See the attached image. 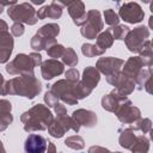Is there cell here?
Returning a JSON list of instances; mask_svg holds the SVG:
<instances>
[{"instance_id":"obj_1","label":"cell","mask_w":153,"mask_h":153,"mask_svg":"<svg viewBox=\"0 0 153 153\" xmlns=\"http://www.w3.org/2000/svg\"><path fill=\"white\" fill-rule=\"evenodd\" d=\"M22 121L25 123L24 128L27 131L33 130V129L42 130L49 127L50 121H51V114L47 108L38 104L35 108H32L30 111L23 114Z\"/></svg>"},{"instance_id":"obj_2","label":"cell","mask_w":153,"mask_h":153,"mask_svg":"<svg viewBox=\"0 0 153 153\" xmlns=\"http://www.w3.org/2000/svg\"><path fill=\"white\" fill-rule=\"evenodd\" d=\"M103 24H102V20H100V16H99V12L97 11H91L86 14V20L84 23V26L81 29V33L90 38V39H93L96 37V35L100 31Z\"/></svg>"},{"instance_id":"obj_3","label":"cell","mask_w":153,"mask_h":153,"mask_svg":"<svg viewBox=\"0 0 153 153\" xmlns=\"http://www.w3.org/2000/svg\"><path fill=\"white\" fill-rule=\"evenodd\" d=\"M8 16L13 20L25 22L27 24H35L37 22L35 16V10L29 4H22L16 7L8 8Z\"/></svg>"},{"instance_id":"obj_4","label":"cell","mask_w":153,"mask_h":153,"mask_svg":"<svg viewBox=\"0 0 153 153\" xmlns=\"http://www.w3.org/2000/svg\"><path fill=\"white\" fill-rule=\"evenodd\" d=\"M32 62H31V59L24 54H20L18 55L11 63H8L6 66V71L11 74H17L19 72H27L29 71L32 73Z\"/></svg>"},{"instance_id":"obj_5","label":"cell","mask_w":153,"mask_h":153,"mask_svg":"<svg viewBox=\"0 0 153 153\" xmlns=\"http://www.w3.org/2000/svg\"><path fill=\"white\" fill-rule=\"evenodd\" d=\"M120 14L123 18V20L129 22V23H137V22L142 20V18H143V13L137 4L123 5V7L120 11Z\"/></svg>"},{"instance_id":"obj_6","label":"cell","mask_w":153,"mask_h":153,"mask_svg":"<svg viewBox=\"0 0 153 153\" xmlns=\"http://www.w3.org/2000/svg\"><path fill=\"white\" fill-rule=\"evenodd\" d=\"M24 148L26 153H44L47 148V141L41 135L31 134L27 136Z\"/></svg>"},{"instance_id":"obj_7","label":"cell","mask_w":153,"mask_h":153,"mask_svg":"<svg viewBox=\"0 0 153 153\" xmlns=\"http://www.w3.org/2000/svg\"><path fill=\"white\" fill-rule=\"evenodd\" d=\"M62 72H63V66H62V63H60L57 61L49 60L42 65V75L47 80L54 78L55 75L61 74Z\"/></svg>"},{"instance_id":"obj_8","label":"cell","mask_w":153,"mask_h":153,"mask_svg":"<svg viewBox=\"0 0 153 153\" xmlns=\"http://www.w3.org/2000/svg\"><path fill=\"white\" fill-rule=\"evenodd\" d=\"M13 47V39L7 32L0 33V62L7 61L12 53Z\"/></svg>"},{"instance_id":"obj_9","label":"cell","mask_w":153,"mask_h":153,"mask_svg":"<svg viewBox=\"0 0 153 153\" xmlns=\"http://www.w3.org/2000/svg\"><path fill=\"white\" fill-rule=\"evenodd\" d=\"M122 63H123L122 60H117L114 57H105V59H100L98 61V67L100 68V71L103 73L111 74V73H115Z\"/></svg>"},{"instance_id":"obj_10","label":"cell","mask_w":153,"mask_h":153,"mask_svg":"<svg viewBox=\"0 0 153 153\" xmlns=\"http://www.w3.org/2000/svg\"><path fill=\"white\" fill-rule=\"evenodd\" d=\"M130 37H135V39H126L127 41V44H128V47H129V49L131 50V51H134V50H139V47H140V44H141V39L140 38H143V37H147L148 36V31L146 30V27H137L136 30H134L133 32H130V35H129Z\"/></svg>"},{"instance_id":"obj_11","label":"cell","mask_w":153,"mask_h":153,"mask_svg":"<svg viewBox=\"0 0 153 153\" xmlns=\"http://www.w3.org/2000/svg\"><path fill=\"white\" fill-rule=\"evenodd\" d=\"M73 118L76 121V124L79 127V124H84V126H87V127H92L97 118L94 116L93 112L91 111H85V110H78V111H74L73 114Z\"/></svg>"},{"instance_id":"obj_12","label":"cell","mask_w":153,"mask_h":153,"mask_svg":"<svg viewBox=\"0 0 153 153\" xmlns=\"http://www.w3.org/2000/svg\"><path fill=\"white\" fill-rule=\"evenodd\" d=\"M98 81H99L98 72L93 67H87L85 69V72H84V81H82V84L86 87H88L90 90H92L97 85Z\"/></svg>"},{"instance_id":"obj_13","label":"cell","mask_w":153,"mask_h":153,"mask_svg":"<svg viewBox=\"0 0 153 153\" xmlns=\"http://www.w3.org/2000/svg\"><path fill=\"white\" fill-rule=\"evenodd\" d=\"M59 4L56 2H53L50 6H47V7H43L38 11L37 13V17L43 19L45 17H51V18H57L61 16V12H62V8L57 6Z\"/></svg>"},{"instance_id":"obj_14","label":"cell","mask_w":153,"mask_h":153,"mask_svg":"<svg viewBox=\"0 0 153 153\" xmlns=\"http://www.w3.org/2000/svg\"><path fill=\"white\" fill-rule=\"evenodd\" d=\"M112 39L114 37L110 35V31L103 32L102 35H99L98 39H97V44L99 47H102V50H105L108 47H110L112 44Z\"/></svg>"},{"instance_id":"obj_15","label":"cell","mask_w":153,"mask_h":153,"mask_svg":"<svg viewBox=\"0 0 153 153\" xmlns=\"http://www.w3.org/2000/svg\"><path fill=\"white\" fill-rule=\"evenodd\" d=\"M65 143H66L68 147H72V148H75V149H80V148L84 147V140H82L80 136H76V135L68 137V139L65 141Z\"/></svg>"},{"instance_id":"obj_16","label":"cell","mask_w":153,"mask_h":153,"mask_svg":"<svg viewBox=\"0 0 153 153\" xmlns=\"http://www.w3.org/2000/svg\"><path fill=\"white\" fill-rule=\"evenodd\" d=\"M63 61L67 65H69V66H74L78 62V56L75 55V53L73 51V49L67 48V50L63 54Z\"/></svg>"},{"instance_id":"obj_17","label":"cell","mask_w":153,"mask_h":153,"mask_svg":"<svg viewBox=\"0 0 153 153\" xmlns=\"http://www.w3.org/2000/svg\"><path fill=\"white\" fill-rule=\"evenodd\" d=\"M134 140H135V137H134V135L130 133V130H126V131L122 134L121 139H120L121 145H122L123 147H127V148H130V143H134Z\"/></svg>"},{"instance_id":"obj_18","label":"cell","mask_w":153,"mask_h":153,"mask_svg":"<svg viewBox=\"0 0 153 153\" xmlns=\"http://www.w3.org/2000/svg\"><path fill=\"white\" fill-rule=\"evenodd\" d=\"M97 48H98V47H96V45L84 44V45H82V54L86 55V56H88V57H92V56L99 55V54H102V53L104 51V50H98Z\"/></svg>"},{"instance_id":"obj_19","label":"cell","mask_w":153,"mask_h":153,"mask_svg":"<svg viewBox=\"0 0 153 153\" xmlns=\"http://www.w3.org/2000/svg\"><path fill=\"white\" fill-rule=\"evenodd\" d=\"M47 51H48V54H49L51 57H57V56H60V55L63 54V47L55 43V44H53L51 47H49V48L47 49Z\"/></svg>"},{"instance_id":"obj_20","label":"cell","mask_w":153,"mask_h":153,"mask_svg":"<svg viewBox=\"0 0 153 153\" xmlns=\"http://www.w3.org/2000/svg\"><path fill=\"white\" fill-rule=\"evenodd\" d=\"M104 16H105V22L108 23V24H110V25H114V24H117L118 23V17H117V14L112 11V10H106L105 12H104Z\"/></svg>"},{"instance_id":"obj_21","label":"cell","mask_w":153,"mask_h":153,"mask_svg":"<svg viewBox=\"0 0 153 153\" xmlns=\"http://www.w3.org/2000/svg\"><path fill=\"white\" fill-rule=\"evenodd\" d=\"M112 31H114V37L117 38V39H124L126 38V33L129 32L127 26H117L116 29L114 27Z\"/></svg>"},{"instance_id":"obj_22","label":"cell","mask_w":153,"mask_h":153,"mask_svg":"<svg viewBox=\"0 0 153 153\" xmlns=\"http://www.w3.org/2000/svg\"><path fill=\"white\" fill-rule=\"evenodd\" d=\"M44 99H45V102L48 103V105H50V106H55V105L57 104V97H56V94L53 93L51 91L45 93Z\"/></svg>"},{"instance_id":"obj_23","label":"cell","mask_w":153,"mask_h":153,"mask_svg":"<svg viewBox=\"0 0 153 153\" xmlns=\"http://www.w3.org/2000/svg\"><path fill=\"white\" fill-rule=\"evenodd\" d=\"M66 78H67L69 81L75 82V81L78 80V78H79V73H78V71H76V69L71 68L69 71H67V73H66Z\"/></svg>"},{"instance_id":"obj_24","label":"cell","mask_w":153,"mask_h":153,"mask_svg":"<svg viewBox=\"0 0 153 153\" xmlns=\"http://www.w3.org/2000/svg\"><path fill=\"white\" fill-rule=\"evenodd\" d=\"M11 31H12V33H13L14 36H20V35H23V32H24V27H23V25H22L20 23H16V24L12 26Z\"/></svg>"},{"instance_id":"obj_25","label":"cell","mask_w":153,"mask_h":153,"mask_svg":"<svg viewBox=\"0 0 153 153\" xmlns=\"http://www.w3.org/2000/svg\"><path fill=\"white\" fill-rule=\"evenodd\" d=\"M30 59H31V62H32L33 66H37L41 62V55H38V54H31Z\"/></svg>"},{"instance_id":"obj_26","label":"cell","mask_w":153,"mask_h":153,"mask_svg":"<svg viewBox=\"0 0 153 153\" xmlns=\"http://www.w3.org/2000/svg\"><path fill=\"white\" fill-rule=\"evenodd\" d=\"M90 153H109V151L105 148H102V147H91Z\"/></svg>"},{"instance_id":"obj_27","label":"cell","mask_w":153,"mask_h":153,"mask_svg":"<svg viewBox=\"0 0 153 153\" xmlns=\"http://www.w3.org/2000/svg\"><path fill=\"white\" fill-rule=\"evenodd\" d=\"M6 30H7L6 23L2 22V20H0V33H1V32H6Z\"/></svg>"},{"instance_id":"obj_28","label":"cell","mask_w":153,"mask_h":153,"mask_svg":"<svg viewBox=\"0 0 153 153\" xmlns=\"http://www.w3.org/2000/svg\"><path fill=\"white\" fill-rule=\"evenodd\" d=\"M48 153H56V152H55V147H54V145L50 143V142H49V151H48Z\"/></svg>"},{"instance_id":"obj_29","label":"cell","mask_w":153,"mask_h":153,"mask_svg":"<svg viewBox=\"0 0 153 153\" xmlns=\"http://www.w3.org/2000/svg\"><path fill=\"white\" fill-rule=\"evenodd\" d=\"M2 81H4V78H2V75L0 74V87H1V84H2ZM0 93H1V90H0Z\"/></svg>"},{"instance_id":"obj_30","label":"cell","mask_w":153,"mask_h":153,"mask_svg":"<svg viewBox=\"0 0 153 153\" xmlns=\"http://www.w3.org/2000/svg\"><path fill=\"white\" fill-rule=\"evenodd\" d=\"M0 153H5L4 152V148H2V145H1V141H0Z\"/></svg>"},{"instance_id":"obj_31","label":"cell","mask_w":153,"mask_h":153,"mask_svg":"<svg viewBox=\"0 0 153 153\" xmlns=\"http://www.w3.org/2000/svg\"><path fill=\"white\" fill-rule=\"evenodd\" d=\"M1 11H2V4H0V13H1Z\"/></svg>"},{"instance_id":"obj_32","label":"cell","mask_w":153,"mask_h":153,"mask_svg":"<svg viewBox=\"0 0 153 153\" xmlns=\"http://www.w3.org/2000/svg\"><path fill=\"white\" fill-rule=\"evenodd\" d=\"M117 153H120V152H117Z\"/></svg>"}]
</instances>
